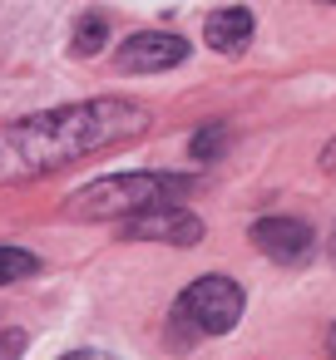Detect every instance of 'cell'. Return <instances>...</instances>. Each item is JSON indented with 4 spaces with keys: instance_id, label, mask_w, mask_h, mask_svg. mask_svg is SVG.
<instances>
[{
    "instance_id": "cell-1",
    "label": "cell",
    "mask_w": 336,
    "mask_h": 360,
    "mask_svg": "<svg viewBox=\"0 0 336 360\" xmlns=\"http://www.w3.org/2000/svg\"><path fill=\"white\" fill-rule=\"evenodd\" d=\"M149 114L129 99H85L65 109H45L0 129V183H30L55 168H70L99 148L139 139Z\"/></svg>"
},
{
    "instance_id": "cell-2",
    "label": "cell",
    "mask_w": 336,
    "mask_h": 360,
    "mask_svg": "<svg viewBox=\"0 0 336 360\" xmlns=\"http://www.w3.org/2000/svg\"><path fill=\"white\" fill-rule=\"evenodd\" d=\"M193 183L178 173H109V178H94L89 188H80L65 202V217H75V222H129V217L154 212V207H178V198Z\"/></svg>"
},
{
    "instance_id": "cell-3",
    "label": "cell",
    "mask_w": 336,
    "mask_h": 360,
    "mask_svg": "<svg viewBox=\"0 0 336 360\" xmlns=\"http://www.w3.org/2000/svg\"><path fill=\"white\" fill-rule=\"evenodd\" d=\"M237 316H242V286L232 276H198L173 306V335L178 345L198 335H228Z\"/></svg>"
},
{
    "instance_id": "cell-4",
    "label": "cell",
    "mask_w": 336,
    "mask_h": 360,
    "mask_svg": "<svg viewBox=\"0 0 336 360\" xmlns=\"http://www.w3.org/2000/svg\"><path fill=\"white\" fill-rule=\"evenodd\" d=\"M183 60H188V40L163 35V30H144V35H129L119 45V70L124 75H158V70H173Z\"/></svg>"
},
{
    "instance_id": "cell-5",
    "label": "cell",
    "mask_w": 336,
    "mask_h": 360,
    "mask_svg": "<svg viewBox=\"0 0 336 360\" xmlns=\"http://www.w3.org/2000/svg\"><path fill=\"white\" fill-rule=\"evenodd\" d=\"M129 242H173V247H198L203 242V222L188 207H154L124 222Z\"/></svg>"
},
{
    "instance_id": "cell-6",
    "label": "cell",
    "mask_w": 336,
    "mask_h": 360,
    "mask_svg": "<svg viewBox=\"0 0 336 360\" xmlns=\"http://www.w3.org/2000/svg\"><path fill=\"white\" fill-rule=\"evenodd\" d=\"M252 247L272 257L277 266H301L311 257V227L297 217H262L252 222Z\"/></svg>"
},
{
    "instance_id": "cell-7",
    "label": "cell",
    "mask_w": 336,
    "mask_h": 360,
    "mask_svg": "<svg viewBox=\"0 0 336 360\" xmlns=\"http://www.w3.org/2000/svg\"><path fill=\"white\" fill-rule=\"evenodd\" d=\"M252 30H257V20H252V11H242V6L213 11L208 25H203V35H208V45H213L218 55H242L247 40H252Z\"/></svg>"
},
{
    "instance_id": "cell-8",
    "label": "cell",
    "mask_w": 336,
    "mask_h": 360,
    "mask_svg": "<svg viewBox=\"0 0 336 360\" xmlns=\"http://www.w3.org/2000/svg\"><path fill=\"white\" fill-rule=\"evenodd\" d=\"M40 271V257L25 252V247H0V286H11V281H25Z\"/></svg>"
},
{
    "instance_id": "cell-9",
    "label": "cell",
    "mask_w": 336,
    "mask_h": 360,
    "mask_svg": "<svg viewBox=\"0 0 336 360\" xmlns=\"http://www.w3.org/2000/svg\"><path fill=\"white\" fill-rule=\"evenodd\" d=\"M104 35H109V20H104V15H85L80 30H75V55H85V60L99 55V50H104Z\"/></svg>"
},
{
    "instance_id": "cell-10",
    "label": "cell",
    "mask_w": 336,
    "mask_h": 360,
    "mask_svg": "<svg viewBox=\"0 0 336 360\" xmlns=\"http://www.w3.org/2000/svg\"><path fill=\"white\" fill-rule=\"evenodd\" d=\"M188 148H193V158L213 163V158H223V148H228V129H223V124H218V129H198Z\"/></svg>"
},
{
    "instance_id": "cell-11",
    "label": "cell",
    "mask_w": 336,
    "mask_h": 360,
    "mask_svg": "<svg viewBox=\"0 0 336 360\" xmlns=\"http://www.w3.org/2000/svg\"><path fill=\"white\" fill-rule=\"evenodd\" d=\"M20 345H25V335H20V330H6V335H0V360H15Z\"/></svg>"
},
{
    "instance_id": "cell-12",
    "label": "cell",
    "mask_w": 336,
    "mask_h": 360,
    "mask_svg": "<svg viewBox=\"0 0 336 360\" xmlns=\"http://www.w3.org/2000/svg\"><path fill=\"white\" fill-rule=\"evenodd\" d=\"M60 360H114L109 350H70V355H60Z\"/></svg>"
},
{
    "instance_id": "cell-13",
    "label": "cell",
    "mask_w": 336,
    "mask_h": 360,
    "mask_svg": "<svg viewBox=\"0 0 336 360\" xmlns=\"http://www.w3.org/2000/svg\"><path fill=\"white\" fill-rule=\"evenodd\" d=\"M321 168H326V173H336V139L321 148Z\"/></svg>"
},
{
    "instance_id": "cell-14",
    "label": "cell",
    "mask_w": 336,
    "mask_h": 360,
    "mask_svg": "<svg viewBox=\"0 0 336 360\" xmlns=\"http://www.w3.org/2000/svg\"><path fill=\"white\" fill-rule=\"evenodd\" d=\"M331 262H336V232H331Z\"/></svg>"
},
{
    "instance_id": "cell-15",
    "label": "cell",
    "mask_w": 336,
    "mask_h": 360,
    "mask_svg": "<svg viewBox=\"0 0 336 360\" xmlns=\"http://www.w3.org/2000/svg\"><path fill=\"white\" fill-rule=\"evenodd\" d=\"M331 355H336V326H331Z\"/></svg>"
}]
</instances>
